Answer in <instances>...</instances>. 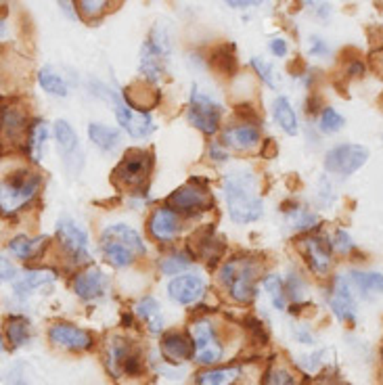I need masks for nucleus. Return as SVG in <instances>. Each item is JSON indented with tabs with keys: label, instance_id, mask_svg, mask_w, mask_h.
Here are the masks:
<instances>
[{
	"label": "nucleus",
	"instance_id": "obj_1",
	"mask_svg": "<svg viewBox=\"0 0 383 385\" xmlns=\"http://www.w3.org/2000/svg\"><path fill=\"white\" fill-rule=\"evenodd\" d=\"M229 216L235 224H252L262 218L264 201L258 193L256 176L252 170H237L222 180Z\"/></svg>",
	"mask_w": 383,
	"mask_h": 385
},
{
	"label": "nucleus",
	"instance_id": "obj_2",
	"mask_svg": "<svg viewBox=\"0 0 383 385\" xmlns=\"http://www.w3.org/2000/svg\"><path fill=\"white\" fill-rule=\"evenodd\" d=\"M262 266L252 256H237L233 260L224 262L218 281L239 304H252L258 297V274Z\"/></svg>",
	"mask_w": 383,
	"mask_h": 385
},
{
	"label": "nucleus",
	"instance_id": "obj_3",
	"mask_svg": "<svg viewBox=\"0 0 383 385\" xmlns=\"http://www.w3.org/2000/svg\"><path fill=\"white\" fill-rule=\"evenodd\" d=\"M42 178L28 168L13 170L11 174L0 180V211L2 214H15L30 204L40 189Z\"/></svg>",
	"mask_w": 383,
	"mask_h": 385
},
{
	"label": "nucleus",
	"instance_id": "obj_4",
	"mask_svg": "<svg viewBox=\"0 0 383 385\" xmlns=\"http://www.w3.org/2000/svg\"><path fill=\"white\" fill-rule=\"evenodd\" d=\"M151 168H153V155L149 151L130 149V151H126L124 159L114 170V182L119 189H128L134 195H139V191L143 193L147 189Z\"/></svg>",
	"mask_w": 383,
	"mask_h": 385
},
{
	"label": "nucleus",
	"instance_id": "obj_5",
	"mask_svg": "<svg viewBox=\"0 0 383 385\" xmlns=\"http://www.w3.org/2000/svg\"><path fill=\"white\" fill-rule=\"evenodd\" d=\"M222 105L218 101H214L209 94L202 92L197 86L191 89L189 96V109H186V119L189 124H193L197 130H202L204 134L212 136L220 130V121H222Z\"/></svg>",
	"mask_w": 383,
	"mask_h": 385
},
{
	"label": "nucleus",
	"instance_id": "obj_6",
	"mask_svg": "<svg viewBox=\"0 0 383 385\" xmlns=\"http://www.w3.org/2000/svg\"><path fill=\"white\" fill-rule=\"evenodd\" d=\"M369 161V149L356 143L335 145L324 155V170L337 176H352Z\"/></svg>",
	"mask_w": 383,
	"mask_h": 385
},
{
	"label": "nucleus",
	"instance_id": "obj_7",
	"mask_svg": "<svg viewBox=\"0 0 383 385\" xmlns=\"http://www.w3.org/2000/svg\"><path fill=\"white\" fill-rule=\"evenodd\" d=\"M214 206V199L209 195L206 186L197 184V182H189L178 186L176 191L168 197V208L172 211L186 214V216H195V214H204Z\"/></svg>",
	"mask_w": 383,
	"mask_h": 385
},
{
	"label": "nucleus",
	"instance_id": "obj_8",
	"mask_svg": "<svg viewBox=\"0 0 383 385\" xmlns=\"http://www.w3.org/2000/svg\"><path fill=\"white\" fill-rule=\"evenodd\" d=\"M191 339L195 346V360L199 364H216L222 360L224 356V348L218 341V335L214 331V325L207 319H199L191 326Z\"/></svg>",
	"mask_w": 383,
	"mask_h": 385
},
{
	"label": "nucleus",
	"instance_id": "obj_9",
	"mask_svg": "<svg viewBox=\"0 0 383 385\" xmlns=\"http://www.w3.org/2000/svg\"><path fill=\"white\" fill-rule=\"evenodd\" d=\"M57 239H59L61 247L76 260V262H86L90 260L89 249V235L82 226H78V222H74L71 218H61L57 222Z\"/></svg>",
	"mask_w": 383,
	"mask_h": 385
},
{
	"label": "nucleus",
	"instance_id": "obj_10",
	"mask_svg": "<svg viewBox=\"0 0 383 385\" xmlns=\"http://www.w3.org/2000/svg\"><path fill=\"white\" fill-rule=\"evenodd\" d=\"M206 294V279L202 274H180L168 283V296L180 306H191Z\"/></svg>",
	"mask_w": 383,
	"mask_h": 385
},
{
	"label": "nucleus",
	"instance_id": "obj_11",
	"mask_svg": "<svg viewBox=\"0 0 383 385\" xmlns=\"http://www.w3.org/2000/svg\"><path fill=\"white\" fill-rule=\"evenodd\" d=\"M49 339L53 346H59L63 350H71V352H84L92 346V335L89 331L69 323H55L49 329Z\"/></svg>",
	"mask_w": 383,
	"mask_h": 385
},
{
	"label": "nucleus",
	"instance_id": "obj_12",
	"mask_svg": "<svg viewBox=\"0 0 383 385\" xmlns=\"http://www.w3.org/2000/svg\"><path fill=\"white\" fill-rule=\"evenodd\" d=\"M147 226L151 237L159 241V243H172L182 233L180 216L170 208L153 209V214L149 216Z\"/></svg>",
	"mask_w": 383,
	"mask_h": 385
},
{
	"label": "nucleus",
	"instance_id": "obj_13",
	"mask_svg": "<svg viewBox=\"0 0 383 385\" xmlns=\"http://www.w3.org/2000/svg\"><path fill=\"white\" fill-rule=\"evenodd\" d=\"M28 132V114L19 105H2L0 107V136L2 141L17 145Z\"/></svg>",
	"mask_w": 383,
	"mask_h": 385
},
{
	"label": "nucleus",
	"instance_id": "obj_14",
	"mask_svg": "<svg viewBox=\"0 0 383 385\" xmlns=\"http://www.w3.org/2000/svg\"><path fill=\"white\" fill-rule=\"evenodd\" d=\"M329 306L339 321H354L356 319V297H354V289L350 287V281L346 274L335 276L333 291L329 297Z\"/></svg>",
	"mask_w": 383,
	"mask_h": 385
},
{
	"label": "nucleus",
	"instance_id": "obj_15",
	"mask_svg": "<svg viewBox=\"0 0 383 385\" xmlns=\"http://www.w3.org/2000/svg\"><path fill=\"white\" fill-rule=\"evenodd\" d=\"M299 249L308 262V266L312 268L317 274H327L331 268V243L324 237L310 235L299 243Z\"/></svg>",
	"mask_w": 383,
	"mask_h": 385
},
{
	"label": "nucleus",
	"instance_id": "obj_16",
	"mask_svg": "<svg viewBox=\"0 0 383 385\" xmlns=\"http://www.w3.org/2000/svg\"><path fill=\"white\" fill-rule=\"evenodd\" d=\"M159 350H161V356L176 364V362H184L189 360L191 356L195 354V346H193V339L191 335L182 333V331H170L164 335L161 344H159Z\"/></svg>",
	"mask_w": 383,
	"mask_h": 385
},
{
	"label": "nucleus",
	"instance_id": "obj_17",
	"mask_svg": "<svg viewBox=\"0 0 383 385\" xmlns=\"http://www.w3.org/2000/svg\"><path fill=\"white\" fill-rule=\"evenodd\" d=\"M124 103L139 114H149L159 103V92L149 82H134L121 92Z\"/></svg>",
	"mask_w": 383,
	"mask_h": 385
},
{
	"label": "nucleus",
	"instance_id": "obj_18",
	"mask_svg": "<svg viewBox=\"0 0 383 385\" xmlns=\"http://www.w3.org/2000/svg\"><path fill=\"white\" fill-rule=\"evenodd\" d=\"M105 289H107V276L99 268H89V270L76 274V279H74V291L86 301L103 297Z\"/></svg>",
	"mask_w": 383,
	"mask_h": 385
},
{
	"label": "nucleus",
	"instance_id": "obj_19",
	"mask_svg": "<svg viewBox=\"0 0 383 385\" xmlns=\"http://www.w3.org/2000/svg\"><path fill=\"white\" fill-rule=\"evenodd\" d=\"M222 141L229 147L239 149V151H249L260 143V130L254 124H239V126H229L222 132Z\"/></svg>",
	"mask_w": 383,
	"mask_h": 385
},
{
	"label": "nucleus",
	"instance_id": "obj_20",
	"mask_svg": "<svg viewBox=\"0 0 383 385\" xmlns=\"http://www.w3.org/2000/svg\"><path fill=\"white\" fill-rule=\"evenodd\" d=\"M191 258H204L209 264L218 262L220 256L224 254V243L220 239L214 237V231L207 229V231H199L195 237H193V251H189Z\"/></svg>",
	"mask_w": 383,
	"mask_h": 385
},
{
	"label": "nucleus",
	"instance_id": "obj_21",
	"mask_svg": "<svg viewBox=\"0 0 383 385\" xmlns=\"http://www.w3.org/2000/svg\"><path fill=\"white\" fill-rule=\"evenodd\" d=\"M164 61H166V55H161L149 40L141 46L139 69H141V74L145 76V82L155 86V82L161 80V76H164Z\"/></svg>",
	"mask_w": 383,
	"mask_h": 385
},
{
	"label": "nucleus",
	"instance_id": "obj_22",
	"mask_svg": "<svg viewBox=\"0 0 383 385\" xmlns=\"http://www.w3.org/2000/svg\"><path fill=\"white\" fill-rule=\"evenodd\" d=\"M55 141H57V147L65 157V164L69 166V161L74 157L82 159V153H80V145H78V134L76 130L65 121V119H57L55 121Z\"/></svg>",
	"mask_w": 383,
	"mask_h": 385
},
{
	"label": "nucleus",
	"instance_id": "obj_23",
	"mask_svg": "<svg viewBox=\"0 0 383 385\" xmlns=\"http://www.w3.org/2000/svg\"><path fill=\"white\" fill-rule=\"evenodd\" d=\"M101 237H109L116 239V241H121V243L128 245L136 256H145V254H147V247H145L143 237L139 235V231H134V229L128 226V224H109V226L101 233Z\"/></svg>",
	"mask_w": 383,
	"mask_h": 385
},
{
	"label": "nucleus",
	"instance_id": "obj_24",
	"mask_svg": "<svg viewBox=\"0 0 383 385\" xmlns=\"http://www.w3.org/2000/svg\"><path fill=\"white\" fill-rule=\"evenodd\" d=\"M101 249H103V256L107 258V262L116 268H128L136 258V254L128 245H124L121 241H116V239L101 237Z\"/></svg>",
	"mask_w": 383,
	"mask_h": 385
},
{
	"label": "nucleus",
	"instance_id": "obj_25",
	"mask_svg": "<svg viewBox=\"0 0 383 385\" xmlns=\"http://www.w3.org/2000/svg\"><path fill=\"white\" fill-rule=\"evenodd\" d=\"M350 287L356 289L360 296H382L383 294V274L382 272H362L352 270L348 274Z\"/></svg>",
	"mask_w": 383,
	"mask_h": 385
},
{
	"label": "nucleus",
	"instance_id": "obj_26",
	"mask_svg": "<svg viewBox=\"0 0 383 385\" xmlns=\"http://www.w3.org/2000/svg\"><path fill=\"white\" fill-rule=\"evenodd\" d=\"M89 139L96 149L111 153L119 147L121 136H119L118 128H111V126L101 124V121H92V124H89Z\"/></svg>",
	"mask_w": 383,
	"mask_h": 385
},
{
	"label": "nucleus",
	"instance_id": "obj_27",
	"mask_svg": "<svg viewBox=\"0 0 383 385\" xmlns=\"http://www.w3.org/2000/svg\"><path fill=\"white\" fill-rule=\"evenodd\" d=\"M53 281H55V272H51V270H28L13 283V289L19 297L30 296L31 291H36Z\"/></svg>",
	"mask_w": 383,
	"mask_h": 385
},
{
	"label": "nucleus",
	"instance_id": "obj_28",
	"mask_svg": "<svg viewBox=\"0 0 383 385\" xmlns=\"http://www.w3.org/2000/svg\"><path fill=\"white\" fill-rule=\"evenodd\" d=\"M241 379V366H218L197 373L195 385H235Z\"/></svg>",
	"mask_w": 383,
	"mask_h": 385
},
{
	"label": "nucleus",
	"instance_id": "obj_29",
	"mask_svg": "<svg viewBox=\"0 0 383 385\" xmlns=\"http://www.w3.org/2000/svg\"><path fill=\"white\" fill-rule=\"evenodd\" d=\"M272 116H274V121L283 128V132H287L289 136H295L297 134V116H295L294 107L289 103L287 96H277L272 101Z\"/></svg>",
	"mask_w": 383,
	"mask_h": 385
},
{
	"label": "nucleus",
	"instance_id": "obj_30",
	"mask_svg": "<svg viewBox=\"0 0 383 385\" xmlns=\"http://www.w3.org/2000/svg\"><path fill=\"white\" fill-rule=\"evenodd\" d=\"M136 314H139L141 321H145V325L149 326L151 333H159L164 329V314H161L159 301L155 297H143L136 304Z\"/></svg>",
	"mask_w": 383,
	"mask_h": 385
},
{
	"label": "nucleus",
	"instance_id": "obj_31",
	"mask_svg": "<svg viewBox=\"0 0 383 385\" xmlns=\"http://www.w3.org/2000/svg\"><path fill=\"white\" fill-rule=\"evenodd\" d=\"M209 65L224 76H235L237 71V57H235V46L233 44H222L218 49H214V53L209 55Z\"/></svg>",
	"mask_w": 383,
	"mask_h": 385
},
{
	"label": "nucleus",
	"instance_id": "obj_32",
	"mask_svg": "<svg viewBox=\"0 0 383 385\" xmlns=\"http://www.w3.org/2000/svg\"><path fill=\"white\" fill-rule=\"evenodd\" d=\"M38 82H40V86L46 90L49 94H53V96H67L69 94V89H67V82L63 80V76L57 74L53 67H42L40 71H38Z\"/></svg>",
	"mask_w": 383,
	"mask_h": 385
},
{
	"label": "nucleus",
	"instance_id": "obj_33",
	"mask_svg": "<svg viewBox=\"0 0 383 385\" xmlns=\"http://www.w3.org/2000/svg\"><path fill=\"white\" fill-rule=\"evenodd\" d=\"M46 241H49L46 237L30 239L26 237V235H19V237H15L9 243V249H11L17 258H21V260H30V258L40 254V247L46 245Z\"/></svg>",
	"mask_w": 383,
	"mask_h": 385
},
{
	"label": "nucleus",
	"instance_id": "obj_34",
	"mask_svg": "<svg viewBox=\"0 0 383 385\" xmlns=\"http://www.w3.org/2000/svg\"><path fill=\"white\" fill-rule=\"evenodd\" d=\"M49 139V128L42 119H36L31 124L30 132H28V149H30V155L34 161H40L42 159V149L44 143Z\"/></svg>",
	"mask_w": 383,
	"mask_h": 385
},
{
	"label": "nucleus",
	"instance_id": "obj_35",
	"mask_svg": "<svg viewBox=\"0 0 383 385\" xmlns=\"http://www.w3.org/2000/svg\"><path fill=\"white\" fill-rule=\"evenodd\" d=\"M6 337L13 348L24 346L30 339V323L24 316H9L6 319Z\"/></svg>",
	"mask_w": 383,
	"mask_h": 385
},
{
	"label": "nucleus",
	"instance_id": "obj_36",
	"mask_svg": "<svg viewBox=\"0 0 383 385\" xmlns=\"http://www.w3.org/2000/svg\"><path fill=\"white\" fill-rule=\"evenodd\" d=\"M264 289L270 296V301L277 310L287 308V296H285V283L279 274H268L264 276Z\"/></svg>",
	"mask_w": 383,
	"mask_h": 385
},
{
	"label": "nucleus",
	"instance_id": "obj_37",
	"mask_svg": "<svg viewBox=\"0 0 383 385\" xmlns=\"http://www.w3.org/2000/svg\"><path fill=\"white\" fill-rule=\"evenodd\" d=\"M132 139H145L149 136L153 130H155V124L149 114H139V111H132V116L128 119L126 128H124Z\"/></svg>",
	"mask_w": 383,
	"mask_h": 385
},
{
	"label": "nucleus",
	"instance_id": "obj_38",
	"mask_svg": "<svg viewBox=\"0 0 383 385\" xmlns=\"http://www.w3.org/2000/svg\"><path fill=\"white\" fill-rule=\"evenodd\" d=\"M191 262H193L191 254L178 251V254H172V256H168V258L161 260V272H164L166 276H176L182 270H186V268L191 266Z\"/></svg>",
	"mask_w": 383,
	"mask_h": 385
},
{
	"label": "nucleus",
	"instance_id": "obj_39",
	"mask_svg": "<svg viewBox=\"0 0 383 385\" xmlns=\"http://www.w3.org/2000/svg\"><path fill=\"white\" fill-rule=\"evenodd\" d=\"M346 119L342 114H337L333 107H324L321 111V118H319V128L323 130L324 134H335L344 128Z\"/></svg>",
	"mask_w": 383,
	"mask_h": 385
},
{
	"label": "nucleus",
	"instance_id": "obj_40",
	"mask_svg": "<svg viewBox=\"0 0 383 385\" xmlns=\"http://www.w3.org/2000/svg\"><path fill=\"white\" fill-rule=\"evenodd\" d=\"M262 385H297V381H295V375L287 366L274 364V366H270L266 371L264 384Z\"/></svg>",
	"mask_w": 383,
	"mask_h": 385
},
{
	"label": "nucleus",
	"instance_id": "obj_41",
	"mask_svg": "<svg viewBox=\"0 0 383 385\" xmlns=\"http://www.w3.org/2000/svg\"><path fill=\"white\" fill-rule=\"evenodd\" d=\"M289 218L294 220V226L297 231H310L319 224V216L306 211L304 208H295V209H287Z\"/></svg>",
	"mask_w": 383,
	"mask_h": 385
},
{
	"label": "nucleus",
	"instance_id": "obj_42",
	"mask_svg": "<svg viewBox=\"0 0 383 385\" xmlns=\"http://www.w3.org/2000/svg\"><path fill=\"white\" fill-rule=\"evenodd\" d=\"M252 65H254V69H256V74L262 78V82H266L270 89H277L279 86V82H277V74H274V67L264 61L262 57H254L252 59Z\"/></svg>",
	"mask_w": 383,
	"mask_h": 385
},
{
	"label": "nucleus",
	"instance_id": "obj_43",
	"mask_svg": "<svg viewBox=\"0 0 383 385\" xmlns=\"http://www.w3.org/2000/svg\"><path fill=\"white\" fill-rule=\"evenodd\" d=\"M78 6H80V13L84 17L92 19V17H99V15L105 13L107 2H103V0H82V2H78Z\"/></svg>",
	"mask_w": 383,
	"mask_h": 385
},
{
	"label": "nucleus",
	"instance_id": "obj_44",
	"mask_svg": "<svg viewBox=\"0 0 383 385\" xmlns=\"http://www.w3.org/2000/svg\"><path fill=\"white\" fill-rule=\"evenodd\" d=\"M335 251H339V254H348L350 249L354 247L352 237L346 233V231H335V235H333V245H331Z\"/></svg>",
	"mask_w": 383,
	"mask_h": 385
},
{
	"label": "nucleus",
	"instance_id": "obj_45",
	"mask_svg": "<svg viewBox=\"0 0 383 385\" xmlns=\"http://www.w3.org/2000/svg\"><path fill=\"white\" fill-rule=\"evenodd\" d=\"M207 155H209V159L216 161V164H224V161L229 159V151H227V147H224L222 143H218V141H212V143H209Z\"/></svg>",
	"mask_w": 383,
	"mask_h": 385
},
{
	"label": "nucleus",
	"instance_id": "obj_46",
	"mask_svg": "<svg viewBox=\"0 0 383 385\" xmlns=\"http://www.w3.org/2000/svg\"><path fill=\"white\" fill-rule=\"evenodd\" d=\"M319 199H321V204H323V206H331V201L335 199V195H333V186H331V182H329L324 176L319 180Z\"/></svg>",
	"mask_w": 383,
	"mask_h": 385
},
{
	"label": "nucleus",
	"instance_id": "obj_47",
	"mask_svg": "<svg viewBox=\"0 0 383 385\" xmlns=\"http://www.w3.org/2000/svg\"><path fill=\"white\" fill-rule=\"evenodd\" d=\"M302 279L297 274H292L285 283V296L292 297V299H299V294H302Z\"/></svg>",
	"mask_w": 383,
	"mask_h": 385
},
{
	"label": "nucleus",
	"instance_id": "obj_48",
	"mask_svg": "<svg viewBox=\"0 0 383 385\" xmlns=\"http://www.w3.org/2000/svg\"><path fill=\"white\" fill-rule=\"evenodd\" d=\"M247 329L254 333V337H256L258 341H262V344L268 341V333H266L264 325H262L258 319H247Z\"/></svg>",
	"mask_w": 383,
	"mask_h": 385
},
{
	"label": "nucleus",
	"instance_id": "obj_49",
	"mask_svg": "<svg viewBox=\"0 0 383 385\" xmlns=\"http://www.w3.org/2000/svg\"><path fill=\"white\" fill-rule=\"evenodd\" d=\"M310 55H314V57H324V55H329L327 42L321 40L319 36H310Z\"/></svg>",
	"mask_w": 383,
	"mask_h": 385
},
{
	"label": "nucleus",
	"instance_id": "obj_50",
	"mask_svg": "<svg viewBox=\"0 0 383 385\" xmlns=\"http://www.w3.org/2000/svg\"><path fill=\"white\" fill-rule=\"evenodd\" d=\"M15 274H17L15 266H13L6 258H2V256H0V283L13 281V279H15Z\"/></svg>",
	"mask_w": 383,
	"mask_h": 385
},
{
	"label": "nucleus",
	"instance_id": "obj_51",
	"mask_svg": "<svg viewBox=\"0 0 383 385\" xmlns=\"http://www.w3.org/2000/svg\"><path fill=\"white\" fill-rule=\"evenodd\" d=\"M268 49H270V53H272L274 57H285L287 51H289V46H287V42H285L283 38H272V40L268 42Z\"/></svg>",
	"mask_w": 383,
	"mask_h": 385
},
{
	"label": "nucleus",
	"instance_id": "obj_52",
	"mask_svg": "<svg viewBox=\"0 0 383 385\" xmlns=\"http://www.w3.org/2000/svg\"><path fill=\"white\" fill-rule=\"evenodd\" d=\"M362 74H364V65L358 59L350 61V65H348V76H350V78H360Z\"/></svg>",
	"mask_w": 383,
	"mask_h": 385
},
{
	"label": "nucleus",
	"instance_id": "obj_53",
	"mask_svg": "<svg viewBox=\"0 0 383 385\" xmlns=\"http://www.w3.org/2000/svg\"><path fill=\"white\" fill-rule=\"evenodd\" d=\"M297 339H299L302 344H308V346L312 344V335H310L304 326H299V329H297Z\"/></svg>",
	"mask_w": 383,
	"mask_h": 385
},
{
	"label": "nucleus",
	"instance_id": "obj_54",
	"mask_svg": "<svg viewBox=\"0 0 383 385\" xmlns=\"http://www.w3.org/2000/svg\"><path fill=\"white\" fill-rule=\"evenodd\" d=\"M229 4H231V6H235V9H239V6H256V2H235V0H233V2H229Z\"/></svg>",
	"mask_w": 383,
	"mask_h": 385
},
{
	"label": "nucleus",
	"instance_id": "obj_55",
	"mask_svg": "<svg viewBox=\"0 0 383 385\" xmlns=\"http://www.w3.org/2000/svg\"><path fill=\"white\" fill-rule=\"evenodd\" d=\"M4 31H6V28H4V21H0V36H4Z\"/></svg>",
	"mask_w": 383,
	"mask_h": 385
},
{
	"label": "nucleus",
	"instance_id": "obj_56",
	"mask_svg": "<svg viewBox=\"0 0 383 385\" xmlns=\"http://www.w3.org/2000/svg\"><path fill=\"white\" fill-rule=\"evenodd\" d=\"M4 350V341H2V337H0V352Z\"/></svg>",
	"mask_w": 383,
	"mask_h": 385
}]
</instances>
